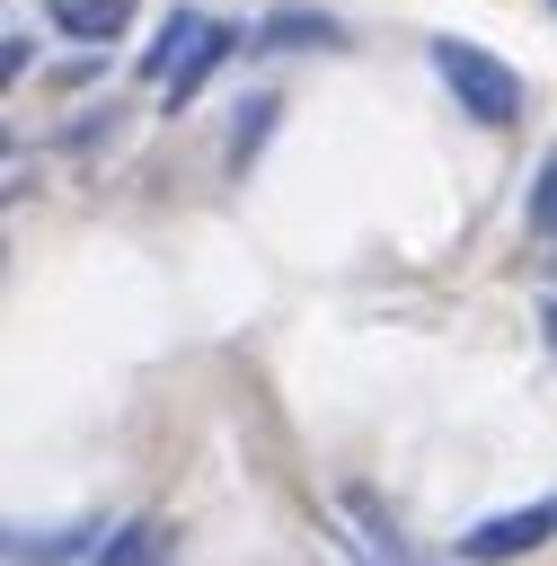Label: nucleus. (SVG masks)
Returning <instances> with one entry per match:
<instances>
[{
	"label": "nucleus",
	"instance_id": "1",
	"mask_svg": "<svg viewBox=\"0 0 557 566\" xmlns=\"http://www.w3.org/2000/svg\"><path fill=\"white\" fill-rule=\"evenodd\" d=\"M424 53H433V80L460 97V115H469V124H486V133L522 124V71H513V62H495V53H486V44H469V35H433Z\"/></svg>",
	"mask_w": 557,
	"mask_h": 566
},
{
	"label": "nucleus",
	"instance_id": "2",
	"mask_svg": "<svg viewBox=\"0 0 557 566\" xmlns=\"http://www.w3.org/2000/svg\"><path fill=\"white\" fill-rule=\"evenodd\" d=\"M548 539H557V495H530V504H513V513L469 522L451 548H460V566H513V557H530V548H548Z\"/></svg>",
	"mask_w": 557,
	"mask_h": 566
},
{
	"label": "nucleus",
	"instance_id": "3",
	"mask_svg": "<svg viewBox=\"0 0 557 566\" xmlns=\"http://www.w3.org/2000/svg\"><path fill=\"white\" fill-rule=\"evenodd\" d=\"M336 44H345V18L336 9H309V0H274L248 27V53H336Z\"/></svg>",
	"mask_w": 557,
	"mask_h": 566
},
{
	"label": "nucleus",
	"instance_id": "4",
	"mask_svg": "<svg viewBox=\"0 0 557 566\" xmlns=\"http://www.w3.org/2000/svg\"><path fill=\"white\" fill-rule=\"evenodd\" d=\"M106 548V522L80 513V522H18L9 531V566H97Z\"/></svg>",
	"mask_w": 557,
	"mask_h": 566
},
{
	"label": "nucleus",
	"instance_id": "5",
	"mask_svg": "<svg viewBox=\"0 0 557 566\" xmlns=\"http://www.w3.org/2000/svg\"><path fill=\"white\" fill-rule=\"evenodd\" d=\"M336 513L354 522V557H362V566H424V557L407 548L398 513H389V504H380L371 486H345V495H336Z\"/></svg>",
	"mask_w": 557,
	"mask_h": 566
},
{
	"label": "nucleus",
	"instance_id": "6",
	"mask_svg": "<svg viewBox=\"0 0 557 566\" xmlns=\"http://www.w3.org/2000/svg\"><path fill=\"white\" fill-rule=\"evenodd\" d=\"M239 44H248V35L212 18V27H203V35L186 44V53H177V71H168V88H159V106H168V115H177V106H195V97H203V80H212V71H221V62L239 53Z\"/></svg>",
	"mask_w": 557,
	"mask_h": 566
},
{
	"label": "nucleus",
	"instance_id": "7",
	"mask_svg": "<svg viewBox=\"0 0 557 566\" xmlns=\"http://www.w3.org/2000/svg\"><path fill=\"white\" fill-rule=\"evenodd\" d=\"M97 566H177V531H168L159 513H133V522H115V531H106Z\"/></svg>",
	"mask_w": 557,
	"mask_h": 566
},
{
	"label": "nucleus",
	"instance_id": "8",
	"mask_svg": "<svg viewBox=\"0 0 557 566\" xmlns=\"http://www.w3.org/2000/svg\"><path fill=\"white\" fill-rule=\"evenodd\" d=\"M274 115H283V97H274V88H248V97L230 106V150H221V159H230V177H248V168H256V150L274 142Z\"/></svg>",
	"mask_w": 557,
	"mask_h": 566
},
{
	"label": "nucleus",
	"instance_id": "9",
	"mask_svg": "<svg viewBox=\"0 0 557 566\" xmlns=\"http://www.w3.org/2000/svg\"><path fill=\"white\" fill-rule=\"evenodd\" d=\"M133 9H141V0H44V18H53L71 44H115V35L133 27Z\"/></svg>",
	"mask_w": 557,
	"mask_h": 566
},
{
	"label": "nucleus",
	"instance_id": "10",
	"mask_svg": "<svg viewBox=\"0 0 557 566\" xmlns=\"http://www.w3.org/2000/svg\"><path fill=\"white\" fill-rule=\"evenodd\" d=\"M203 27H212L203 9H168V18H159V44L141 53V80H159V88H168V71H177V53H186V44L203 35Z\"/></svg>",
	"mask_w": 557,
	"mask_h": 566
},
{
	"label": "nucleus",
	"instance_id": "11",
	"mask_svg": "<svg viewBox=\"0 0 557 566\" xmlns=\"http://www.w3.org/2000/svg\"><path fill=\"white\" fill-rule=\"evenodd\" d=\"M522 221H530L539 239H557V150L539 159V177H530V195H522Z\"/></svg>",
	"mask_w": 557,
	"mask_h": 566
},
{
	"label": "nucleus",
	"instance_id": "12",
	"mask_svg": "<svg viewBox=\"0 0 557 566\" xmlns=\"http://www.w3.org/2000/svg\"><path fill=\"white\" fill-rule=\"evenodd\" d=\"M27 62H35V35L9 27V35H0V80H27Z\"/></svg>",
	"mask_w": 557,
	"mask_h": 566
},
{
	"label": "nucleus",
	"instance_id": "13",
	"mask_svg": "<svg viewBox=\"0 0 557 566\" xmlns=\"http://www.w3.org/2000/svg\"><path fill=\"white\" fill-rule=\"evenodd\" d=\"M539 336H548V354H557V292L539 301Z\"/></svg>",
	"mask_w": 557,
	"mask_h": 566
},
{
	"label": "nucleus",
	"instance_id": "14",
	"mask_svg": "<svg viewBox=\"0 0 557 566\" xmlns=\"http://www.w3.org/2000/svg\"><path fill=\"white\" fill-rule=\"evenodd\" d=\"M548 9H557V0H548Z\"/></svg>",
	"mask_w": 557,
	"mask_h": 566
}]
</instances>
